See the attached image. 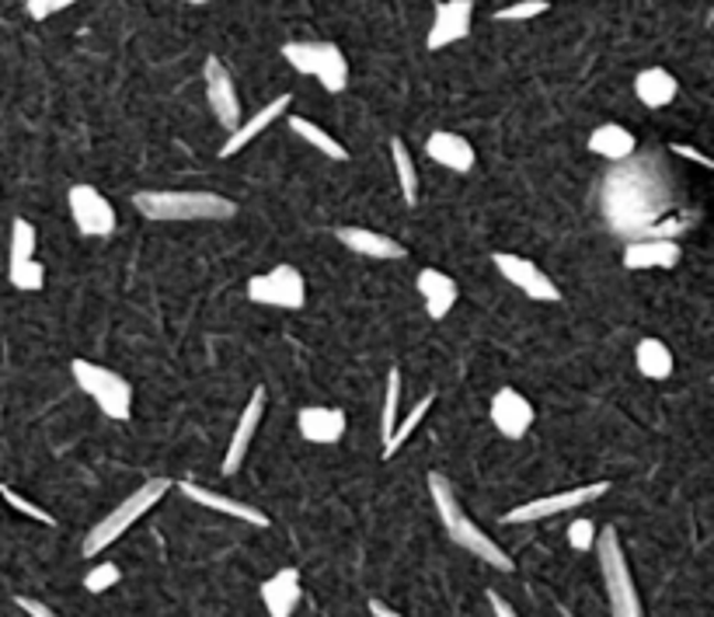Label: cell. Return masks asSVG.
Masks as SVG:
<instances>
[{
  "label": "cell",
  "instance_id": "obj_1",
  "mask_svg": "<svg viewBox=\"0 0 714 617\" xmlns=\"http://www.w3.org/2000/svg\"><path fill=\"white\" fill-rule=\"evenodd\" d=\"M132 210L153 224H220V220H234L237 203L231 195L203 192V189H143L132 195Z\"/></svg>",
  "mask_w": 714,
  "mask_h": 617
},
{
  "label": "cell",
  "instance_id": "obj_2",
  "mask_svg": "<svg viewBox=\"0 0 714 617\" xmlns=\"http://www.w3.org/2000/svg\"><path fill=\"white\" fill-rule=\"evenodd\" d=\"M426 485H429V496H433V506H436V517H439V523H443V531L450 534V541L457 544V547H463L467 555H475V559H481L484 565H492V568H499V572H512V559L505 555V551L488 538L481 526L463 513V506H460V499H457V492H454V485H450V478L446 475H439V471H429L426 475Z\"/></svg>",
  "mask_w": 714,
  "mask_h": 617
},
{
  "label": "cell",
  "instance_id": "obj_3",
  "mask_svg": "<svg viewBox=\"0 0 714 617\" xmlns=\"http://www.w3.org/2000/svg\"><path fill=\"white\" fill-rule=\"evenodd\" d=\"M174 489V481L171 478H150V481H143L140 489H132L116 510H111L108 517H102L92 531H87V538H84V555L87 559H98L105 547H111L116 544L132 523H137L140 517H147L153 506H158L168 492Z\"/></svg>",
  "mask_w": 714,
  "mask_h": 617
},
{
  "label": "cell",
  "instance_id": "obj_4",
  "mask_svg": "<svg viewBox=\"0 0 714 617\" xmlns=\"http://www.w3.org/2000/svg\"><path fill=\"white\" fill-rule=\"evenodd\" d=\"M593 551H596V559H599V572H604V586H607V597H610V614L614 617H644L638 586H635V576H631V565H628V555H624L620 534L614 531V526L596 531Z\"/></svg>",
  "mask_w": 714,
  "mask_h": 617
},
{
  "label": "cell",
  "instance_id": "obj_5",
  "mask_svg": "<svg viewBox=\"0 0 714 617\" xmlns=\"http://www.w3.org/2000/svg\"><path fill=\"white\" fill-rule=\"evenodd\" d=\"M71 377L87 398L102 408V415L111 418V423H126V418L132 415V384L122 377V373L108 370L102 363H92V360H74Z\"/></svg>",
  "mask_w": 714,
  "mask_h": 617
},
{
  "label": "cell",
  "instance_id": "obj_6",
  "mask_svg": "<svg viewBox=\"0 0 714 617\" xmlns=\"http://www.w3.org/2000/svg\"><path fill=\"white\" fill-rule=\"evenodd\" d=\"M283 60L303 77H315L328 95H342L349 84V60L334 42H286Z\"/></svg>",
  "mask_w": 714,
  "mask_h": 617
},
{
  "label": "cell",
  "instance_id": "obj_7",
  "mask_svg": "<svg viewBox=\"0 0 714 617\" xmlns=\"http://www.w3.org/2000/svg\"><path fill=\"white\" fill-rule=\"evenodd\" d=\"M248 300L262 307H279V311H300L307 304V283L297 266H276L248 279Z\"/></svg>",
  "mask_w": 714,
  "mask_h": 617
},
{
  "label": "cell",
  "instance_id": "obj_8",
  "mask_svg": "<svg viewBox=\"0 0 714 617\" xmlns=\"http://www.w3.org/2000/svg\"><path fill=\"white\" fill-rule=\"evenodd\" d=\"M610 492V481H593V485H578V489H565V492H554V496H541V499H530L520 502L516 510H509L502 517V523H533V520H547L557 513H568L578 510V506H589L596 499H604Z\"/></svg>",
  "mask_w": 714,
  "mask_h": 617
},
{
  "label": "cell",
  "instance_id": "obj_9",
  "mask_svg": "<svg viewBox=\"0 0 714 617\" xmlns=\"http://www.w3.org/2000/svg\"><path fill=\"white\" fill-rule=\"evenodd\" d=\"M66 206H71V220L81 237H111L116 234V210L105 200V195L87 185V182H77L66 192Z\"/></svg>",
  "mask_w": 714,
  "mask_h": 617
},
{
  "label": "cell",
  "instance_id": "obj_10",
  "mask_svg": "<svg viewBox=\"0 0 714 617\" xmlns=\"http://www.w3.org/2000/svg\"><path fill=\"white\" fill-rule=\"evenodd\" d=\"M492 266L499 269V276L505 283H512L530 300H541V304H557V300H562L557 283L537 266V262H530L523 255H512V252H495L492 255Z\"/></svg>",
  "mask_w": 714,
  "mask_h": 617
},
{
  "label": "cell",
  "instance_id": "obj_11",
  "mask_svg": "<svg viewBox=\"0 0 714 617\" xmlns=\"http://www.w3.org/2000/svg\"><path fill=\"white\" fill-rule=\"evenodd\" d=\"M203 81H206V102L213 108V119L231 134V129L241 123V98H237L234 77H231L227 67H223L220 56H206Z\"/></svg>",
  "mask_w": 714,
  "mask_h": 617
},
{
  "label": "cell",
  "instance_id": "obj_12",
  "mask_svg": "<svg viewBox=\"0 0 714 617\" xmlns=\"http://www.w3.org/2000/svg\"><path fill=\"white\" fill-rule=\"evenodd\" d=\"M471 21H475V0H443L433 14V25L426 35V50L439 53L454 42L471 35Z\"/></svg>",
  "mask_w": 714,
  "mask_h": 617
},
{
  "label": "cell",
  "instance_id": "obj_13",
  "mask_svg": "<svg viewBox=\"0 0 714 617\" xmlns=\"http://www.w3.org/2000/svg\"><path fill=\"white\" fill-rule=\"evenodd\" d=\"M265 387H255L252 391V398L244 402V408H241V418H237V426H234V433H231V444H227V454H223V475H237L241 471V465H244V457H248V447H252V439H255V433H258V426H262V415H265Z\"/></svg>",
  "mask_w": 714,
  "mask_h": 617
},
{
  "label": "cell",
  "instance_id": "obj_14",
  "mask_svg": "<svg viewBox=\"0 0 714 617\" xmlns=\"http://www.w3.org/2000/svg\"><path fill=\"white\" fill-rule=\"evenodd\" d=\"M488 415H492V426L505 439H523L533 426V418H537V412H533V405L526 402V394H520L516 387H499L492 394V408H488Z\"/></svg>",
  "mask_w": 714,
  "mask_h": 617
},
{
  "label": "cell",
  "instance_id": "obj_15",
  "mask_svg": "<svg viewBox=\"0 0 714 617\" xmlns=\"http://www.w3.org/2000/svg\"><path fill=\"white\" fill-rule=\"evenodd\" d=\"M289 102H294L289 95H276L269 105H262L255 116H248L244 123H237V126L231 129V134H227V140L220 143V158H223V161L237 158V153H241L244 147H248L252 140H258V137L265 134V129H269L273 123H279V119L289 113Z\"/></svg>",
  "mask_w": 714,
  "mask_h": 617
},
{
  "label": "cell",
  "instance_id": "obj_16",
  "mask_svg": "<svg viewBox=\"0 0 714 617\" xmlns=\"http://www.w3.org/2000/svg\"><path fill=\"white\" fill-rule=\"evenodd\" d=\"M178 492H182L185 499H192L195 506H203V510H213V513H223V517H234L241 523H248V526H269V517H265L258 506L252 502H241L234 496H223V492H213V489H203V485H195V481H182L178 485Z\"/></svg>",
  "mask_w": 714,
  "mask_h": 617
},
{
  "label": "cell",
  "instance_id": "obj_17",
  "mask_svg": "<svg viewBox=\"0 0 714 617\" xmlns=\"http://www.w3.org/2000/svg\"><path fill=\"white\" fill-rule=\"evenodd\" d=\"M683 248L673 237H638L624 248V269H673L680 266Z\"/></svg>",
  "mask_w": 714,
  "mask_h": 617
},
{
  "label": "cell",
  "instance_id": "obj_18",
  "mask_svg": "<svg viewBox=\"0 0 714 617\" xmlns=\"http://www.w3.org/2000/svg\"><path fill=\"white\" fill-rule=\"evenodd\" d=\"M297 429L307 444L331 447L345 436V412L331 405H303L297 412Z\"/></svg>",
  "mask_w": 714,
  "mask_h": 617
},
{
  "label": "cell",
  "instance_id": "obj_19",
  "mask_svg": "<svg viewBox=\"0 0 714 617\" xmlns=\"http://www.w3.org/2000/svg\"><path fill=\"white\" fill-rule=\"evenodd\" d=\"M334 237H339L352 255L376 258V262H397V258L408 255L397 237L370 231V227H339V231H334Z\"/></svg>",
  "mask_w": 714,
  "mask_h": 617
},
{
  "label": "cell",
  "instance_id": "obj_20",
  "mask_svg": "<svg viewBox=\"0 0 714 617\" xmlns=\"http://www.w3.org/2000/svg\"><path fill=\"white\" fill-rule=\"evenodd\" d=\"M426 153H429L433 164H439L446 171H457V174H467V171L475 168V161H478L475 147L467 143L460 134H454V129H436V134H429Z\"/></svg>",
  "mask_w": 714,
  "mask_h": 617
},
{
  "label": "cell",
  "instance_id": "obj_21",
  "mask_svg": "<svg viewBox=\"0 0 714 617\" xmlns=\"http://www.w3.org/2000/svg\"><path fill=\"white\" fill-rule=\"evenodd\" d=\"M415 286H418L422 304H426V315H429L433 321H443V318L457 307L460 286H457V279H454V276H446V273H439V269H433V266H429V269H422V273H418Z\"/></svg>",
  "mask_w": 714,
  "mask_h": 617
},
{
  "label": "cell",
  "instance_id": "obj_22",
  "mask_svg": "<svg viewBox=\"0 0 714 617\" xmlns=\"http://www.w3.org/2000/svg\"><path fill=\"white\" fill-rule=\"evenodd\" d=\"M262 604L269 610V617H294V610L300 607V572L297 568H279L276 576H269L262 583Z\"/></svg>",
  "mask_w": 714,
  "mask_h": 617
},
{
  "label": "cell",
  "instance_id": "obj_23",
  "mask_svg": "<svg viewBox=\"0 0 714 617\" xmlns=\"http://www.w3.org/2000/svg\"><path fill=\"white\" fill-rule=\"evenodd\" d=\"M589 153H596V158H604V161H628L631 153H635V147H638V140H635V134L631 129H624V126H617V123H604V126H596L593 134H589Z\"/></svg>",
  "mask_w": 714,
  "mask_h": 617
},
{
  "label": "cell",
  "instance_id": "obj_24",
  "mask_svg": "<svg viewBox=\"0 0 714 617\" xmlns=\"http://www.w3.org/2000/svg\"><path fill=\"white\" fill-rule=\"evenodd\" d=\"M676 92H680V84H676V77L669 74L665 67H644V71H638V77H635V95H638V102H641L644 108H665V105H673Z\"/></svg>",
  "mask_w": 714,
  "mask_h": 617
},
{
  "label": "cell",
  "instance_id": "obj_25",
  "mask_svg": "<svg viewBox=\"0 0 714 617\" xmlns=\"http://www.w3.org/2000/svg\"><path fill=\"white\" fill-rule=\"evenodd\" d=\"M635 366L644 381H669L673 377V366H676L673 349H669L662 339H652V336L641 339L635 345Z\"/></svg>",
  "mask_w": 714,
  "mask_h": 617
},
{
  "label": "cell",
  "instance_id": "obj_26",
  "mask_svg": "<svg viewBox=\"0 0 714 617\" xmlns=\"http://www.w3.org/2000/svg\"><path fill=\"white\" fill-rule=\"evenodd\" d=\"M286 126H289V134L294 137H300L303 143H310L315 150H321L328 161H339V164H345L349 161V150H345V143H339L324 126H318L315 119H307V116H286Z\"/></svg>",
  "mask_w": 714,
  "mask_h": 617
},
{
  "label": "cell",
  "instance_id": "obj_27",
  "mask_svg": "<svg viewBox=\"0 0 714 617\" xmlns=\"http://www.w3.org/2000/svg\"><path fill=\"white\" fill-rule=\"evenodd\" d=\"M433 402H436L433 394H422V398H418L405 415H397V423H394V429H391V436H387V444H384V450H381V454H384V460H391L401 447L408 444V436L422 426V418L429 415Z\"/></svg>",
  "mask_w": 714,
  "mask_h": 617
},
{
  "label": "cell",
  "instance_id": "obj_28",
  "mask_svg": "<svg viewBox=\"0 0 714 617\" xmlns=\"http://www.w3.org/2000/svg\"><path fill=\"white\" fill-rule=\"evenodd\" d=\"M391 161H394V174H397V189H401V200L408 206L418 203V171H415V161L405 147V140H391Z\"/></svg>",
  "mask_w": 714,
  "mask_h": 617
},
{
  "label": "cell",
  "instance_id": "obj_29",
  "mask_svg": "<svg viewBox=\"0 0 714 617\" xmlns=\"http://www.w3.org/2000/svg\"><path fill=\"white\" fill-rule=\"evenodd\" d=\"M35 248H39V231L29 224L25 216H14V220H11L8 266H14V262H25V258H35Z\"/></svg>",
  "mask_w": 714,
  "mask_h": 617
},
{
  "label": "cell",
  "instance_id": "obj_30",
  "mask_svg": "<svg viewBox=\"0 0 714 617\" xmlns=\"http://www.w3.org/2000/svg\"><path fill=\"white\" fill-rule=\"evenodd\" d=\"M8 279L18 294H39L46 286V266L39 258H25V262H14L8 266Z\"/></svg>",
  "mask_w": 714,
  "mask_h": 617
},
{
  "label": "cell",
  "instance_id": "obj_31",
  "mask_svg": "<svg viewBox=\"0 0 714 617\" xmlns=\"http://www.w3.org/2000/svg\"><path fill=\"white\" fill-rule=\"evenodd\" d=\"M397 408H401V373L397 366H391L387 387H384V412H381V444H387V436L397 423Z\"/></svg>",
  "mask_w": 714,
  "mask_h": 617
},
{
  "label": "cell",
  "instance_id": "obj_32",
  "mask_svg": "<svg viewBox=\"0 0 714 617\" xmlns=\"http://www.w3.org/2000/svg\"><path fill=\"white\" fill-rule=\"evenodd\" d=\"M0 499H4L11 510H18V513H25L29 520H35V523H46V526H56V517L53 513H46L42 506H35L32 499H25V496H18L11 485H0Z\"/></svg>",
  "mask_w": 714,
  "mask_h": 617
},
{
  "label": "cell",
  "instance_id": "obj_33",
  "mask_svg": "<svg viewBox=\"0 0 714 617\" xmlns=\"http://www.w3.org/2000/svg\"><path fill=\"white\" fill-rule=\"evenodd\" d=\"M119 579H122V568H119L116 562H98V565L84 576V589H87V593H105V589H111V586H119Z\"/></svg>",
  "mask_w": 714,
  "mask_h": 617
},
{
  "label": "cell",
  "instance_id": "obj_34",
  "mask_svg": "<svg viewBox=\"0 0 714 617\" xmlns=\"http://www.w3.org/2000/svg\"><path fill=\"white\" fill-rule=\"evenodd\" d=\"M547 0H516V4H505L495 11V21H530V18H541L547 14Z\"/></svg>",
  "mask_w": 714,
  "mask_h": 617
},
{
  "label": "cell",
  "instance_id": "obj_35",
  "mask_svg": "<svg viewBox=\"0 0 714 617\" xmlns=\"http://www.w3.org/2000/svg\"><path fill=\"white\" fill-rule=\"evenodd\" d=\"M568 544L575 547V551H593V544H596V523L593 520H575L572 526H568Z\"/></svg>",
  "mask_w": 714,
  "mask_h": 617
},
{
  "label": "cell",
  "instance_id": "obj_36",
  "mask_svg": "<svg viewBox=\"0 0 714 617\" xmlns=\"http://www.w3.org/2000/svg\"><path fill=\"white\" fill-rule=\"evenodd\" d=\"M71 4H77V0H25V8H29V14H32L35 21H46V18H53V14L66 11Z\"/></svg>",
  "mask_w": 714,
  "mask_h": 617
},
{
  "label": "cell",
  "instance_id": "obj_37",
  "mask_svg": "<svg viewBox=\"0 0 714 617\" xmlns=\"http://www.w3.org/2000/svg\"><path fill=\"white\" fill-rule=\"evenodd\" d=\"M14 604H18V610H25L29 617H60L53 607H46L42 600H32V597H14Z\"/></svg>",
  "mask_w": 714,
  "mask_h": 617
},
{
  "label": "cell",
  "instance_id": "obj_38",
  "mask_svg": "<svg viewBox=\"0 0 714 617\" xmlns=\"http://www.w3.org/2000/svg\"><path fill=\"white\" fill-rule=\"evenodd\" d=\"M488 604H492V614H495V617H520L516 607H512V604L502 597V593H495V589H488Z\"/></svg>",
  "mask_w": 714,
  "mask_h": 617
},
{
  "label": "cell",
  "instance_id": "obj_39",
  "mask_svg": "<svg viewBox=\"0 0 714 617\" xmlns=\"http://www.w3.org/2000/svg\"><path fill=\"white\" fill-rule=\"evenodd\" d=\"M673 150H676V153H683V158H690V161H697L701 168H711V161L704 158V153H701V150H694V147H680V143H676Z\"/></svg>",
  "mask_w": 714,
  "mask_h": 617
},
{
  "label": "cell",
  "instance_id": "obj_40",
  "mask_svg": "<svg viewBox=\"0 0 714 617\" xmlns=\"http://www.w3.org/2000/svg\"><path fill=\"white\" fill-rule=\"evenodd\" d=\"M370 614H373V617H405V614H397L394 607H387V604H381V600H370Z\"/></svg>",
  "mask_w": 714,
  "mask_h": 617
},
{
  "label": "cell",
  "instance_id": "obj_41",
  "mask_svg": "<svg viewBox=\"0 0 714 617\" xmlns=\"http://www.w3.org/2000/svg\"><path fill=\"white\" fill-rule=\"evenodd\" d=\"M185 4H192V8H203V4H213V0H185Z\"/></svg>",
  "mask_w": 714,
  "mask_h": 617
},
{
  "label": "cell",
  "instance_id": "obj_42",
  "mask_svg": "<svg viewBox=\"0 0 714 617\" xmlns=\"http://www.w3.org/2000/svg\"><path fill=\"white\" fill-rule=\"evenodd\" d=\"M547 4H554V0H547Z\"/></svg>",
  "mask_w": 714,
  "mask_h": 617
}]
</instances>
